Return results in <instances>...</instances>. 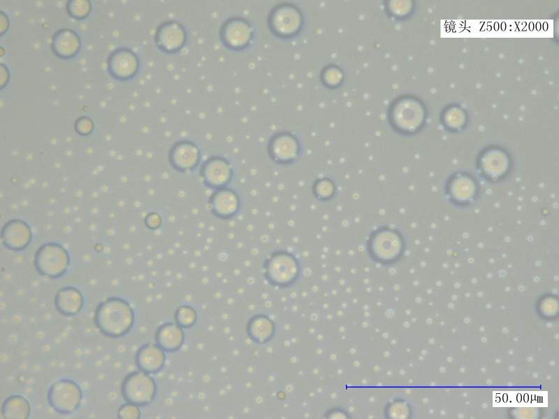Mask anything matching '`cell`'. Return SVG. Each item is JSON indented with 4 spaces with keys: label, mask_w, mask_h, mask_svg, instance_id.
I'll use <instances>...</instances> for the list:
<instances>
[{
    "label": "cell",
    "mask_w": 559,
    "mask_h": 419,
    "mask_svg": "<svg viewBox=\"0 0 559 419\" xmlns=\"http://www.w3.org/2000/svg\"><path fill=\"white\" fill-rule=\"evenodd\" d=\"M451 190L456 198L465 200L472 196L474 184L469 178L460 177L454 180Z\"/></svg>",
    "instance_id": "cell-24"
},
{
    "label": "cell",
    "mask_w": 559,
    "mask_h": 419,
    "mask_svg": "<svg viewBox=\"0 0 559 419\" xmlns=\"http://www.w3.org/2000/svg\"><path fill=\"white\" fill-rule=\"evenodd\" d=\"M263 274L273 286L286 287L292 285L300 274V264L292 253L286 250L272 253L263 262Z\"/></svg>",
    "instance_id": "cell-4"
},
{
    "label": "cell",
    "mask_w": 559,
    "mask_h": 419,
    "mask_svg": "<svg viewBox=\"0 0 559 419\" xmlns=\"http://www.w3.org/2000/svg\"><path fill=\"white\" fill-rule=\"evenodd\" d=\"M140 416L138 406L129 402L122 404L117 410V417L119 419H139Z\"/></svg>",
    "instance_id": "cell-26"
},
{
    "label": "cell",
    "mask_w": 559,
    "mask_h": 419,
    "mask_svg": "<svg viewBox=\"0 0 559 419\" xmlns=\"http://www.w3.org/2000/svg\"><path fill=\"white\" fill-rule=\"evenodd\" d=\"M94 124L92 118L87 116H81L76 119L74 129L80 136H87L92 133Z\"/></svg>",
    "instance_id": "cell-27"
},
{
    "label": "cell",
    "mask_w": 559,
    "mask_h": 419,
    "mask_svg": "<svg viewBox=\"0 0 559 419\" xmlns=\"http://www.w3.org/2000/svg\"><path fill=\"white\" fill-rule=\"evenodd\" d=\"M135 319L129 303L120 297H109L101 301L94 312V323L99 330L110 338L124 336L131 329Z\"/></svg>",
    "instance_id": "cell-1"
},
{
    "label": "cell",
    "mask_w": 559,
    "mask_h": 419,
    "mask_svg": "<svg viewBox=\"0 0 559 419\" xmlns=\"http://www.w3.org/2000/svg\"><path fill=\"white\" fill-rule=\"evenodd\" d=\"M106 66L109 75L115 80L127 81L137 74L140 60L133 50L121 46L110 52L107 57Z\"/></svg>",
    "instance_id": "cell-8"
},
{
    "label": "cell",
    "mask_w": 559,
    "mask_h": 419,
    "mask_svg": "<svg viewBox=\"0 0 559 419\" xmlns=\"http://www.w3.org/2000/svg\"><path fill=\"white\" fill-rule=\"evenodd\" d=\"M176 323L182 328L193 327L197 321V312L189 305H181L177 308L174 314Z\"/></svg>",
    "instance_id": "cell-23"
},
{
    "label": "cell",
    "mask_w": 559,
    "mask_h": 419,
    "mask_svg": "<svg viewBox=\"0 0 559 419\" xmlns=\"http://www.w3.org/2000/svg\"><path fill=\"white\" fill-rule=\"evenodd\" d=\"M34 267L38 274L49 278H59L68 271L71 257L66 248L57 242L40 246L34 254Z\"/></svg>",
    "instance_id": "cell-3"
},
{
    "label": "cell",
    "mask_w": 559,
    "mask_h": 419,
    "mask_svg": "<svg viewBox=\"0 0 559 419\" xmlns=\"http://www.w3.org/2000/svg\"><path fill=\"white\" fill-rule=\"evenodd\" d=\"M298 151V144L296 139L286 133L274 135L268 144L270 158L280 165L292 164L297 159Z\"/></svg>",
    "instance_id": "cell-13"
},
{
    "label": "cell",
    "mask_w": 559,
    "mask_h": 419,
    "mask_svg": "<svg viewBox=\"0 0 559 419\" xmlns=\"http://www.w3.org/2000/svg\"><path fill=\"white\" fill-rule=\"evenodd\" d=\"M82 42L79 34L70 28H61L52 36L50 48L57 57L71 59L80 52Z\"/></svg>",
    "instance_id": "cell-15"
},
{
    "label": "cell",
    "mask_w": 559,
    "mask_h": 419,
    "mask_svg": "<svg viewBox=\"0 0 559 419\" xmlns=\"http://www.w3.org/2000/svg\"><path fill=\"white\" fill-rule=\"evenodd\" d=\"M166 355L157 344L147 343L136 352L135 362L138 368L147 374H157L164 367Z\"/></svg>",
    "instance_id": "cell-16"
},
{
    "label": "cell",
    "mask_w": 559,
    "mask_h": 419,
    "mask_svg": "<svg viewBox=\"0 0 559 419\" xmlns=\"http://www.w3.org/2000/svg\"><path fill=\"white\" fill-rule=\"evenodd\" d=\"M404 248L401 234L388 225H382L369 234L366 250L370 259L376 263L387 265L395 262Z\"/></svg>",
    "instance_id": "cell-2"
},
{
    "label": "cell",
    "mask_w": 559,
    "mask_h": 419,
    "mask_svg": "<svg viewBox=\"0 0 559 419\" xmlns=\"http://www.w3.org/2000/svg\"><path fill=\"white\" fill-rule=\"evenodd\" d=\"M66 10L71 17L82 20L89 16L92 3L89 0H70L66 2Z\"/></svg>",
    "instance_id": "cell-22"
},
{
    "label": "cell",
    "mask_w": 559,
    "mask_h": 419,
    "mask_svg": "<svg viewBox=\"0 0 559 419\" xmlns=\"http://www.w3.org/2000/svg\"><path fill=\"white\" fill-rule=\"evenodd\" d=\"M84 305V297L80 290L73 286H65L55 296V306L62 315L71 317L80 312Z\"/></svg>",
    "instance_id": "cell-17"
},
{
    "label": "cell",
    "mask_w": 559,
    "mask_h": 419,
    "mask_svg": "<svg viewBox=\"0 0 559 419\" xmlns=\"http://www.w3.org/2000/svg\"><path fill=\"white\" fill-rule=\"evenodd\" d=\"M187 38L184 27L173 20L161 22L157 27L154 36L157 48L166 54L180 51L184 46Z\"/></svg>",
    "instance_id": "cell-9"
},
{
    "label": "cell",
    "mask_w": 559,
    "mask_h": 419,
    "mask_svg": "<svg viewBox=\"0 0 559 419\" xmlns=\"http://www.w3.org/2000/svg\"><path fill=\"white\" fill-rule=\"evenodd\" d=\"M157 391L154 379L141 370L126 375L121 385V393L124 400L138 406L150 404L156 397Z\"/></svg>",
    "instance_id": "cell-5"
},
{
    "label": "cell",
    "mask_w": 559,
    "mask_h": 419,
    "mask_svg": "<svg viewBox=\"0 0 559 419\" xmlns=\"http://www.w3.org/2000/svg\"><path fill=\"white\" fill-rule=\"evenodd\" d=\"M486 171L492 176H498L504 171L506 162L504 159H489L484 164Z\"/></svg>",
    "instance_id": "cell-28"
},
{
    "label": "cell",
    "mask_w": 559,
    "mask_h": 419,
    "mask_svg": "<svg viewBox=\"0 0 559 419\" xmlns=\"http://www.w3.org/2000/svg\"><path fill=\"white\" fill-rule=\"evenodd\" d=\"M1 239L3 246L8 250L22 251L27 248L32 241V229L22 219H10L1 227Z\"/></svg>",
    "instance_id": "cell-11"
},
{
    "label": "cell",
    "mask_w": 559,
    "mask_h": 419,
    "mask_svg": "<svg viewBox=\"0 0 559 419\" xmlns=\"http://www.w3.org/2000/svg\"><path fill=\"white\" fill-rule=\"evenodd\" d=\"M315 197L321 200L330 199L335 194V186L329 179L324 178L315 182L313 186Z\"/></svg>",
    "instance_id": "cell-25"
},
{
    "label": "cell",
    "mask_w": 559,
    "mask_h": 419,
    "mask_svg": "<svg viewBox=\"0 0 559 419\" xmlns=\"http://www.w3.org/2000/svg\"><path fill=\"white\" fill-rule=\"evenodd\" d=\"M275 325L267 315H255L247 322V334L249 338L259 344H264L273 337Z\"/></svg>",
    "instance_id": "cell-20"
},
{
    "label": "cell",
    "mask_w": 559,
    "mask_h": 419,
    "mask_svg": "<svg viewBox=\"0 0 559 419\" xmlns=\"http://www.w3.org/2000/svg\"><path fill=\"white\" fill-rule=\"evenodd\" d=\"M200 175L207 187L216 190L227 187L233 177V169L224 157L212 156L202 164Z\"/></svg>",
    "instance_id": "cell-10"
},
{
    "label": "cell",
    "mask_w": 559,
    "mask_h": 419,
    "mask_svg": "<svg viewBox=\"0 0 559 419\" xmlns=\"http://www.w3.org/2000/svg\"><path fill=\"white\" fill-rule=\"evenodd\" d=\"M208 204L214 216L226 220L237 214L240 200L236 192L226 187L215 190L209 198Z\"/></svg>",
    "instance_id": "cell-14"
},
{
    "label": "cell",
    "mask_w": 559,
    "mask_h": 419,
    "mask_svg": "<svg viewBox=\"0 0 559 419\" xmlns=\"http://www.w3.org/2000/svg\"><path fill=\"white\" fill-rule=\"evenodd\" d=\"M254 30L252 24L246 18L234 16L226 19L219 29V38L228 49L240 51L252 43Z\"/></svg>",
    "instance_id": "cell-7"
},
{
    "label": "cell",
    "mask_w": 559,
    "mask_h": 419,
    "mask_svg": "<svg viewBox=\"0 0 559 419\" xmlns=\"http://www.w3.org/2000/svg\"><path fill=\"white\" fill-rule=\"evenodd\" d=\"M1 416L6 419H27L31 412L29 402L23 396L13 395L4 399L1 404Z\"/></svg>",
    "instance_id": "cell-21"
},
{
    "label": "cell",
    "mask_w": 559,
    "mask_h": 419,
    "mask_svg": "<svg viewBox=\"0 0 559 419\" xmlns=\"http://www.w3.org/2000/svg\"><path fill=\"white\" fill-rule=\"evenodd\" d=\"M297 15L286 5H281L272 10L268 17V24L273 32L280 36H287L295 31Z\"/></svg>",
    "instance_id": "cell-18"
},
{
    "label": "cell",
    "mask_w": 559,
    "mask_h": 419,
    "mask_svg": "<svg viewBox=\"0 0 559 419\" xmlns=\"http://www.w3.org/2000/svg\"><path fill=\"white\" fill-rule=\"evenodd\" d=\"M201 161V151L196 143L187 140L175 142L168 152L171 167L180 173L194 170Z\"/></svg>",
    "instance_id": "cell-12"
},
{
    "label": "cell",
    "mask_w": 559,
    "mask_h": 419,
    "mask_svg": "<svg viewBox=\"0 0 559 419\" xmlns=\"http://www.w3.org/2000/svg\"><path fill=\"white\" fill-rule=\"evenodd\" d=\"M184 332L177 323L166 322L156 330L154 339L157 344L164 351H177L184 341Z\"/></svg>",
    "instance_id": "cell-19"
},
{
    "label": "cell",
    "mask_w": 559,
    "mask_h": 419,
    "mask_svg": "<svg viewBox=\"0 0 559 419\" xmlns=\"http://www.w3.org/2000/svg\"><path fill=\"white\" fill-rule=\"evenodd\" d=\"M83 397L80 387L70 379H59L49 388L47 399L57 413L71 414L80 407Z\"/></svg>",
    "instance_id": "cell-6"
}]
</instances>
